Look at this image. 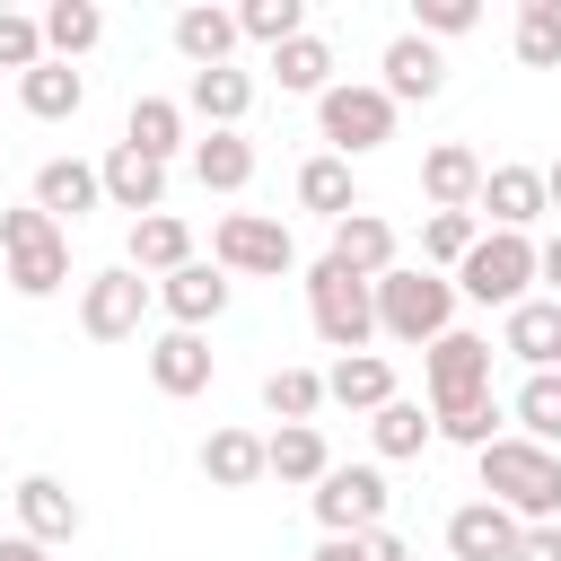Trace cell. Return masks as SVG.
Listing matches in <instances>:
<instances>
[{"instance_id": "obj_1", "label": "cell", "mask_w": 561, "mask_h": 561, "mask_svg": "<svg viewBox=\"0 0 561 561\" xmlns=\"http://www.w3.org/2000/svg\"><path fill=\"white\" fill-rule=\"evenodd\" d=\"M473 473H482V500H500L517 526H561V447L500 430L491 447H473Z\"/></svg>"}, {"instance_id": "obj_2", "label": "cell", "mask_w": 561, "mask_h": 561, "mask_svg": "<svg viewBox=\"0 0 561 561\" xmlns=\"http://www.w3.org/2000/svg\"><path fill=\"white\" fill-rule=\"evenodd\" d=\"M368 298H377V333L386 342H412V351H430L456 324V280L430 272V263H394L386 280H368Z\"/></svg>"}, {"instance_id": "obj_3", "label": "cell", "mask_w": 561, "mask_h": 561, "mask_svg": "<svg viewBox=\"0 0 561 561\" xmlns=\"http://www.w3.org/2000/svg\"><path fill=\"white\" fill-rule=\"evenodd\" d=\"M0 280H9L18 298H53V289L70 280V228L44 219L35 202L0 210Z\"/></svg>"}, {"instance_id": "obj_4", "label": "cell", "mask_w": 561, "mask_h": 561, "mask_svg": "<svg viewBox=\"0 0 561 561\" xmlns=\"http://www.w3.org/2000/svg\"><path fill=\"white\" fill-rule=\"evenodd\" d=\"M447 280H456V298H473V307H500V316H508V307H526V298H535V237L482 228Z\"/></svg>"}, {"instance_id": "obj_5", "label": "cell", "mask_w": 561, "mask_h": 561, "mask_svg": "<svg viewBox=\"0 0 561 561\" xmlns=\"http://www.w3.org/2000/svg\"><path fill=\"white\" fill-rule=\"evenodd\" d=\"M307 324H316V342L324 351H368L377 342V298H368V280L359 272H342L333 254H316L307 263Z\"/></svg>"}, {"instance_id": "obj_6", "label": "cell", "mask_w": 561, "mask_h": 561, "mask_svg": "<svg viewBox=\"0 0 561 561\" xmlns=\"http://www.w3.org/2000/svg\"><path fill=\"white\" fill-rule=\"evenodd\" d=\"M316 131H324V149L333 158H377L386 140H394V105H386V88L377 79H333L324 96H316Z\"/></svg>"}, {"instance_id": "obj_7", "label": "cell", "mask_w": 561, "mask_h": 561, "mask_svg": "<svg viewBox=\"0 0 561 561\" xmlns=\"http://www.w3.org/2000/svg\"><path fill=\"white\" fill-rule=\"evenodd\" d=\"M210 263L228 280H280V272H298V245H289V228L272 210H228L210 228Z\"/></svg>"}, {"instance_id": "obj_8", "label": "cell", "mask_w": 561, "mask_h": 561, "mask_svg": "<svg viewBox=\"0 0 561 561\" xmlns=\"http://www.w3.org/2000/svg\"><path fill=\"white\" fill-rule=\"evenodd\" d=\"M149 307H158V289H149L131 263H105V272L79 280V333H88V342H131V333L149 324Z\"/></svg>"}, {"instance_id": "obj_9", "label": "cell", "mask_w": 561, "mask_h": 561, "mask_svg": "<svg viewBox=\"0 0 561 561\" xmlns=\"http://www.w3.org/2000/svg\"><path fill=\"white\" fill-rule=\"evenodd\" d=\"M307 500H316V526H324V535H368V526H386V473H377V465H324V482H316Z\"/></svg>"}, {"instance_id": "obj_10", "label": "cell", "mask_w": 561, "mask_h": 561, "mask_svg": "<svg viewBox=\"0 0 561 561\" xmlns=\"http://www.w3.org/2000/svg\"><path fill=\"white\" fill-rule=\"evenodd\" d=\"M9 500H18V535H26V543H44V552L79 543V526H88V508H79V491H70L61 473H26Z\"/></svg>"}, {"instance_id": "obj_11", "label": "cell", "mask_w": 561, "mask_h": 561, "mask_svg": "<svg viewBox=\"0 0 561 561\" xmlns=\"http://www.w3.org/2000/svg\"><path fill=\"white\" fill-rule=\"evenodd\" d=\"M421 377H430V403H456V394H491V342L447 324L430 351H421Z\"/></svg>"}, {"instance_id": "obj_12", "label": "cell", "mask_w": 561, "mask_h": 561, "mask_svg": "<svg viewBox=\"0 0 561 561\" xmlns=\"http://www.w3.org/2000/svg\"><path fill=\"white\" fill-rule=\"evenodd\" d=\"M473 219H491V228H508V237H526L535 219H552V210H543V167H482Z\"/></svg>"}, {"instance_id": "obj_13", "label": "cell", "mask_w": 561, "mask_h": 561, "mask_svg": "<svg viewBox=\"0 0 561 561\" xmlns=\"http://www.w3.org/2000/svg\"><path fill=\"white\" fill-rule=\"evenodd\" d=\"M149 289H158V307H167V324H175V333H202V324H219V316H228V272H219V263H202V254H193L184 272L149 280Z\"/></svg>"}, {"instance_id": "obj_14", "label": "cell", "mask_w": 561, "mask_h": 561, "mask_svg": "<svg viewBox=\"0 0 561 561\" xmlns=\"http://www.w3.org/2000/svg\"><path fill=\"white\" fill-rule=\"evenodd\" d=\"M377 70H386L377 88H386V105H394V114H403V105H430V96L447 88V53H438V44H421L412 26L386 44V61H377Z\"/></svg>"}, {"instance_id": "obj_15", "label": "cell", "mask_w": 561, "mask_h": 561, "mask_svg": "<svg viewBox=\"0 0 561 561\" xmlns=\"http://www.w3.org/2000/svg\"><path fill=\"white\" fill-rule=\"evenodd\" d=\"M324 254H333L342 272H359V280H386V272H394V254H403V237H394V219H386V210H368V202H359L351 219H333V245H324Z\"/></svg>"}, {"instance_id": "obj_16", "label": "cell", "mask_w": 561, "mask_h": 561, "mask_svg": "<svg viewBox=\"0 0 561 561\" xmlns=\"http://www.w3.org/2000/svg\"><path fill=\"white\" fill-rule=\"evenodd\" d=\"M140 359H149V386H158V394H175V403H184V394H202V386L219 377L210 333H175V324H167V333H158Z\"/></svg>"}, {"instance_id": "obj_17", "label": "cell", "mask_w": 561, "mask_h": 561, "mask_svg": "<svg viewBox=\"0 0 561 561\" xmlns=\"http://www.w3.org/2000/svg\"><path fill=\"white\" fill-rule=\"evenodd\" d=\"M175 105H184V114H202L210 131H245V114H254V70H237V61H219V70H193Z\"/></svg>"}, {"instance_id": "obj_18", "label": "cell", "mask_w": 561, "mask_h": 561, "mask_svg": "<svg viewBox=\"0 0 561 561\" xmlns=\"http://www.w3.org/2000/svg\"><path fill=\"white\" fill-rule=\"evenodd\" d=\"M96 184H105V210H131V219L167 210V167H158V158H140V149H123V140L96 158Z\"/></svg>"}, {"instance_id": "obj_19", "label": "cell", "mask_w": 561, "mask_h": 561, "mask_svg": "<svg viewBox=\"0 0 561 561\" xmlns=\"http://www.w3.org/2000/svg\"><path fill=\"white\" fill-rule=\"evenodd\" d=\"M44 219H61V228H79L88 210H105V184H96V167L88 158H44L35 167V193H26Z\"/></svg>"}, {"instance_id": "obj_20", "label": "cell", "mask_w": 561, "mask_h": 561, "mask_svg": "<svg viewBox=\"0 0 561 561\" xmlns=\"http://www.w3.org/2000/svg\"><path fill=\"white\" fill-rule=\"evenodd\" d=\"M500 351H508L526 377L561 368V298H526V307H508V316H500Z\"/></svg>"}, {"instance_id": "obj_21", "label": "cell", "mask_w": 561, "mask_h": 561, "mask_svg": "<svg viewBox=\"0 0 561 561\" xmlns=\"http://www.w3.org/2000/svg\"><path fill=\"white\" fill-rule=\"evenodd\" d=\"M508 552H517V517L500 500L447 508V561H508Z\"/></svg>"}, {"instance_id": "obj_22", "label": "cell", "mask_w": 561, "mask_h": 561, "mask_svg": "<svg viewBox=\"0 0 561 561\" xmlns=\"http://www.w3.org/2000/svg\"><path fill=\"white\" fill-rule=\"evenodd\" d=\"M237 9H219V0H184L175 9V53L193 61V70H219V61H237Z\"/></svg>"}, {"instance_id": "obj_23", "label": "cell", "mask_w": 561, "mask_h": 561, "mask_svg": "<svg viewBox=\"0 0 561 561\" xmlns=\"http://www.w3.org/2000/svg\"><path fill=\"white\" fill-rule=\"evenodd\" d=\"M473 193H482V158L465 140H430L421 149V202L430 210H473Z\"/></svg>"}, {"instance_id": "obj_24", "label": "cell", "mask_w": 561, "mask_h": 561, "mask_svg": "<svg viewBox=\"0 0 561 561\" xmlns=\"http://www.w3.org/2000/svg\"><path fill=\"white\" fill-rule=\"evenodd\" d=\"M184 167H193L202 193H245L254 184V140L245 131H202V140H184Z\"/></svg>"}, {"instance_id": "obj_25", "label": "cell", "mask_w": 561, "mask_h": 561, "mask_svg": "<svg viewBox=\"0 0 561 561\" xmlns=\"http://www.w3.org/2000/svg\"><path fill=\"white\" fill-rule=\"evenodd\" d=\"M123 263H131L140 280H167V272H184V263H193V228H184L175 210H149V219H131Z\"/></svg>"}, {"instance_id": "obj_26", "label": "cell", "mask_w": 561, "mask_h": 561, "mask_svg": "<svg viewBox=\"0 0 561 561\" xmlns=\"http://www.w3.org/2000/svg\"><path fill=\"white\" fill-rule=\"evenodd\" d=\"M193 465H202V482H210V491H254V482H263V430H237V421H228V430H210V438H202V456H193Z\"/></svg>"}, {"instance_id": "obj_27", "label": "cell", "mask_w": 561, "mask_h": 561, "mask_svg": "<svg viewBox=\"0 0 561 561\" xmlns=\"http://www.w3.org/2000/svg\"><path fill=\"white\" fill-rule=\"evenodd\" d=\"M324 403H342V412H377V403H394V359H386V351H351V359H333V368H324Z\"/></svg>"}, {"instance_id": "obj_28", "label": "cell", "mask_w": 561, "mask_h": 561, "mask_svg": "<svg viewBox=\"0 0 561 561\" xmlns=\"http://www.w3.org/2000/svg\"><path fill=\"white\" fill-rule=\"evenodd\" d=\"M298 210H316L324 228H333V219H351V210H359V175H351V158L316 149V158L298 167Z\"/></svg>"}, {"instance_id": "obj_29", "label": "cell", "mask_w": 561, "mask_h": 561, "mask_svg": "<svg viewBox=\"0 0 561 561\" xmlns=\"http://www.w3.org/2000/svg\"><path fill=\"white\" fill-rule=\"evenodd\" d=\"M324 465H333V447H324V430L316 421H298V430H272L263 438V482H324Z\"/></svg>"}, {"instance_id": "obj_30", "label": "cell", "mask_w": 561, "mask_h": 561, "mask_svg": "<svg viewBox=\"0 0 561 561\" xmlns=\"http://www.w3.org/2000/svg\"><path fill=\"white\" fill-rule=\"evenodd\" d=\"M35 26H44V61H70V70H79V53L105 44V9L96 0H53Z\"/></svg>"}, {"instance_id": "obj_31", "label": "cell", "mask_w": 561, "mask_h": 561, "mask_svg": "<svg viewBox=\"0 0 561 561\" xmlns=\"http://www.w3.org/2000/svg\"><path fill=\"white\" fill-rule=\"evenodd\" d=\"M18 105H26L35 123H79V105H88V79H79L70 61H35V70L18 79Z\"/></svg>"}, {"instance_id": "obj_32", "label": "cell", "mask_w": 561, "mask_h": 561, "mask_svg": "<svg viewBox=\"0 0 561 561\" xmlns=\"http://www.w3.org/2000/svg\"><path fill=\"white\" fill-rule=\"evenodd\" d=\"M123 149L175 167V149H184V105H175V96H131V114H123Z\"/></svg>"}, {"instance_id": "obj_33", "label": "cell", "mask_w": 561, "mask_h": 561, "mask_svg": "<svg viewBox=\"0 0 561 561\" xmlns=\"http://www.w3.org/2000/svg\"><path fill=\"white\" fill-rule=\"evenodd\" d=\"M438 430H430V403H412V394H394V403H377L368 412V447L386 456V465H403V456H421Z\"/></svg>"}, {"instance_id": "obj_34", "label": "cell", "mask_w": 561, "mask_h": 561, "mask_svg": "<svg viewBox=\"0 0 561 561\" xmlns=\"http://www.w3.org/2000/svg\"><path fill=\"white\" fill-rule=\"evenodd\" d=\"M272 88H289V96H324L333 88V44L307 26V35H289L280 53H272Z\"/></svg>"}, {"instance_id": "obj_35", "label": "cell", "mask_w": 561, "mask_h": 561, "mask_svg": "<svg viewBox=\"0 0 561 561\" xmlns=\"http://www.w3.org/2000/svg\"><path fill=\"white\" fill-rule=\"evenodd\" d=\"M430 430L447 447H491L508 430V412H500V394H456V403H430Z\"/></svg>"}, {"instance_id": "obj_36", "label": "cell", "mask_w": 561, "mask_h": 561, "mask_svg": "<svg viewBox=\"0 0 561 561\" xmlns=\"http://www.w3.org/2000/svg\"><path fill=\"white\" fill-rule=\"evenodd\" d=\"M508 430L535 438V447H561V368H543V377H526L508 394Z\"/></svg>"}, {"instance_id": "obj_37", "label": "cell", "mask_w": 561, "mask_h": 561, "mask_svg": "<svg viewBox=\"0 0 561 561\" xmlns=\"http://www.w3.org/2000/svg\"><path fill=\"white\" fill-rule=\"evenodd\" d=\"M263 412H272L280 430L316 421V412H324V368H272V377H263Z\"/></svg>"}, {"instance_id": "obj_38", "label": "cell", "mask_w": 561, "mask_h": 561, "mask_svg": "<svg viewBox=\"0 0 561 561\" xmlns=\"http://www.w3.org/2000/svg\"><path fill=\"white\" fill-rule=\"evenodd\" d=\"M517 61L526 70H561V0H517Z\"/></svg>"}, {"instance_id": "obj_39", "label": "cell", "mask_w": 561, "mask_h": 561, "mask_svg": "<svg viewBox=\"0 0 561 561\" xmlns=\"http://www.w3.org/2000/svg\"><path fill=\"white\" fill-rule=\"evenodd\" d=\"M473 237H482L473 210H421V263H430V272H456Z\"/></svg>"}, {"instance_id": "obj_40", "label": "cell", "mask_w": 561, "mask_h": 561, "mask_svg": "<svg viewBox=\"0 0 561 561\" xmlns=\"http://www.w3.org/2000/svg\"><path fill=\"white\" fill-rule=\"evenodd\" d=\"M237 35L263 44V53H280L289 35H307V0H245L237 9Z\"/></svg>"}, {"instance_id": "obj_41", "label": "cell", "mask_w": 561, "mask_h": 561, "mask_svg": "<svg viewBox=\"0 0 561 561\" xmlns=\"http://www.w3.org/2000/svg\"><path fill=\"white\" fill-rule=\"evenodd\" d=\"M482 26V0H412V35L421 44H456Z\"/></svg>"}, {"instance_id": "obj_42", "label": "cell", "mask_w": 561, "mask_h": 561, "mask_svg": "<svg viewBox=\"0 0 561 561\" xmlns=\"http://www.w3.org/2000/svg\"><path fill=\"white\" fill-rule=\"evenodd\" d=\"M35 61H44V26H35L26 9H0V70H18V79H26Z\"/></svg>"}, {"instance_id": "obj_43", "label": "cell", "mask_w": 561, "mask_h": 561, "mask_svg": "<svg viewBox=\"0 0 561 561\" xmlns=\"http://www.w3.org/2000/svg\"><path fill=\"white\" fill-rule=\"evenodd\" d=\"M508 561H561V526H517V552Z\"/></svg>"}, {"instance_id": "obj_44", "label": "cell", "mask_w": 561, "mask_h": 561, "mask_svg": "<svg viewBox=\"0 0 561 561\" xmlns=\"http://www.w3.org/2000/svg\"><path fill=\"white\" fill-rule=\"evenodd\" d=\"M359 561H412V543H403L394 526H368V535H359Z\"/></svg>"}, {"instance_id": "obj_45", "label": "cell", "mask_w": 561, "mask_h": 561, "mask_svg": "<svg viewBox=\"0 0 561 561\" xmlns=\"http://www.w3.org/2000/svg\"><path fill=\"white\" fill-rule=\"evenodd\" d=\"M535 280H543V298H561V228L535 245Z\"/></svg>"}, {"instance_id": "obj_46", "label": "cell", "mask_w": 561, "mask_h": 561, "mask_svg": "<svg viewBox=\"0 0 561 561\" xmlns=\"http://www.w3.org/2000/svg\"><path fill=\"white\" fill-rule=\"evenodd\" d=\"M307 561H359V535H324V543H316Z\"/></svg>"}, {"instance_id": "obj_47", "label": "cell", "mask_w": 561, "mask_h": 561, "mask_svg": "<svg viewBox=\"0 0 561 561\" xmlns=\"http://www.w3.org/2000/svg\"><path fill=\"white\" fill-rule=\"evenodd\" d=\"M0 561H53L44 543H26V535H0Z\"/></svg>"}, {"instance_id": "obj_48", "label": "cell", "mask_w": 561, "mask_h": 561, "mask_svg": "<svg viewBox=\"0 0 561 561\" xmlns=\"http://www.w3.org/2000/svg\"><path fill=\"white\" fill-rule=\"evenodd\" d=\"M543 210H552V219H561V158H552V167H543Z\"/></svg>"}]
</instances>
